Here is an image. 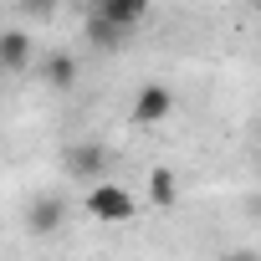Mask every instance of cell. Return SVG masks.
Instances as JSON below:
<instances>
[{
  "label": "cell",
  "mask_w": 261,
  "mask_h": 261,
  "mask_svg": "<svg viewBox=\"0 0 261 261\" xmlns=\"http://www.w3.org/2000/svg\"><path fill=\"white\" fill-rule=\"evenodd\" d=\"M149 190H154V205H174V200H179V185H174L169 169H154V174H149Z\"/></svg>",
  "instance_id": "9"
},
{
  "label": "cell",
  "mask_w": 261,
  "mask_h": 261,
  "mask_svg": "<svg viewBox=\"0 0 261 261\" xmlns=\"http://www.w3.org/2000/svg\"><path fill=\"white\" fill-rule=\"evenodd\" d=\"M41 77H46V87H57V92H72V87H77V57H67V51L46 57V62H41Z\"/></svg>",
  "instance_id": "8"
},
{
  "label": "cell",
  "mask_w": 261,
  "mask_h": 261,
  "mask_svg": "<svg viewBox=\"0 0 261 261\" xmlns=\"http://www.w3.org/2000/svg\"><path fill=\"white\" fill-rule=\"evenodd\" d=\"M16 6H21V16H31V21H51L62 0H16Z\"/></svg>",
  "instance_id": "10"
},
{
  "label": "cell",
  "mask_w": 261,
  "mask_h": 261,
  "mask_svg": "<svg viewBox=\"0 0 261 261\" xmlns=\"http://www.w3.org/2000/svg\"><path fill=\"white\" fill-rule=\"evenodd\" d=\"M67 225V200L62 195H36L31 210H26V230L31 236H57Z\"/></svg>",
  "instance_id": "3"
},
{
  "label": "cell",
  "mask_w": 261,
  "mask_h": 261,
  "mask_svg": "<svg viewBox=\"0 0 261 261\" xmlns=\"http://www.w3.org/2000/svg\"><path fill=\"white\" fill-rule=\"evenodd\" d=\"M36 57L31 31H0V72H26Z\"/></svg>",
  "instance_id": "7"
},
{
  "label": "cell",
  "mask_w": 261,
  "mask_h": 261,
  "mask_svg": "<svg viewBox=\"0 0 261 261\" xmlns=\"http://www.w3.org/2000/svg\"><path fill=\"white\" fill-rule=\"evenodd\" d=\"M169 108H174V92H169L164 82H149V87H139V97H134V123H139V128H144V123H164Z\"/></svg>",
  "instance_id": "4"
},
{
  "label": "cell",
  "mask_w": 261,
  "mask_h": 261,
  "mask_svg": "<svg viewBox=\"0 0 261 261\" xmlns=\"http://www.w3.org/2000/svg\"><path fill=\"white\" fill-rule=\"evenodd\" d=\"M134 195H128L118 179H97V185H87V215L92 220H134Z\"/></svg>",
  "instance_id": "2"
},
{
  "label": "cell",
  "mask_w": 261,
  "mask_h": 261,
  "mask_svg": "<svg viewBox=\"0 0 261 261\" xmlns=\"http://www.w3.org/2000/svg\"><path fill=\"white\" fill-rule=\"evenodd\" d=\"M82 36H87V46H97V51H118L128 36V26H118V21H108V16H97V11H87V21H82Z\"/></svg>",
  "instance_id": "5"
},
{
  "label": "cell",
  "mask_w": 261,
  "mask_h": 261,
  "mask_svg": "<svg viewBox=\"0 0 261 261\" xmlns=\"http://www.w3.org/2000/svg\"><path fill=\"white\" fill-rule=\"evenodd\" d=\"M149 6H154V0H92L87 11H97V16H108V21L128 26V31H139V26L149 21Z\"/></svg>",
  "instance_id": "6"
},
{
  "label": "cell",
  "mask_w": 261,
  "mask_h": 261,
  "mask_svg": "<svg viewBox=\"0 0 261 261\" xmlns=\"http://www.w3.org/2000/svg\"><path fill=\"white\" fill-rule=\"evenodd\" d=\"M62 169H67V179L97 185V179H108L113 154H108V144H97V139H72V144L62 149Z\"/></svg>",
  "instance_id": "1"
}]
</instances>
